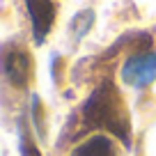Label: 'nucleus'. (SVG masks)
<instances>
[{
  "mask_svg": "<svg viewBox=\"0 0 156 156\" xmlns=\"http://www.w3.org/2000/svg\"><path fill=\"white\" fill-rule=\"evenodd\" d=\"M83 119L87 126H103L119 136L124 142H129V129H131L129 115L112 83H103L90 97L83 108Z\"/></svg>",
  "mask_w": 156,
  "mask_h": 156,
  "instance_id": "nucleus-1",
  "label": "nucleus"
},
{
  "mask_svg": "<svg viewBox=\"0 0 156 156\" xmlns=\"http://www.w3.org/2000/svg\"><path fill=\"white\" fill-rule=\"evenodd\" d=\"M122 76H124L126 83L136 85V87L151 83L156 78V55L154 53L131 55V58L126 60V64H124V69H122Z\"/></svg>",
  "mask_w": 156,
  "mask_h": 156,
  "instance_id": "nucleus-2",
  "label": "nucleus"
},
{
  "mask_svg": "<svg viewBox=\"0 0 156 156\" xmlns=\"http://www.w3.org/2000/svg\"><path fill=\"white\" fill-rule=\"evenodd\" d=\"M2 67H5V73L9 78V83L16 85V87H23L30 80L32 60H30L28 51L19 48V46H9L5 51V58H2Z\"/></svg>",
  "mask_w": 156,
  "mask_h": 156,
  "instance_id": "nucleus-3",
  "label": "nucleus"
},
{
  "mask_svg": "<svg viewBox=\"0 0 156 156\" xmlns=\"http://www.w3.org/2000/svg\"><path fill=\"white\" fill-rule=\"evenodd\" d=\"M28 14L32 19L34 39L44 41L46 32L51 30V25L55 21V5L51 0H28Z\"/></svg>",
  "mask_w": 156,
  "mask_h": 156,
  "instance_id": "nucleus-4",
  "label": "nucleus"
},
{
  "mask_svg": "<svg viewBox=\"0 0 156 156\" xmlns=\"http://www.w3.org/2000/svg\"><path fill=\"white\" fill-rule=\"evenodd\" d=\"M71 156H117V145L108 136H90L78 147H73Z\"/></svg>",
  "mask_w": 156,
  "mask_h": 156,
  "instance_id": "nucleus-5",
  "label": "nucleus"
},
{
  "mask_svg": "<svg viewBox=\"0 0 156 156\" xmlns=\"http://www.w3.org/2000/svg\"><path fill=\"white\" fill-rule=\"evenodd\" d=\"M23 154L25 156H39V151L34 149V145L30 140H23Z\"/></svg>",
  "mask_w": 156,
  "mask_h": 156,
  "instance_id": "nucleus-6",
  "label": "nucleus"
}]
</instances>
